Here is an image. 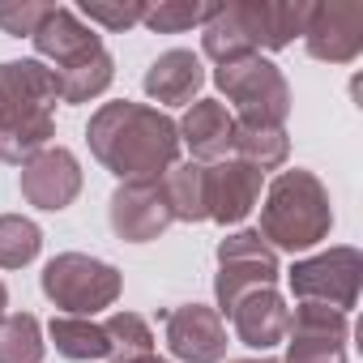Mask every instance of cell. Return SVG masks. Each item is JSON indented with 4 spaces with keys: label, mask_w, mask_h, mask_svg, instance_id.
I'll use <instances>...</instances> for the list:
<instances>
[{
    "label": "cell",
    "mask_w": 363,
    "mask_h": 363,
    "mask_svg": "<svg viewBox=\"0 0 363 363\" xmlns=\"http://www.w3.org/2000/svg\"><path fill=\"white\" fill-rule=\"evenodd\" d=\"M179 128V145L193 150V162H223L231 158V145H235V116L227 103L218 99H197L189 103L184 120L175 124Z\"/></svg>",
    "instance_id": "9a60e30c"
},
{
    "label": "cell",
    "mask_w": 363,
    "mask_h": 363,
    "mask_svg": "<svg viewBox=\"0 0 363 363\" xmlns=\"http://www.w3.org/2000/svg\"><path fill=\"white\" fill-rule=\"evenodd\" d=\"M48 9L52 5H35V0H13V5L0 0V30L13 39H30L39 30V22L48 18Z\"/></svg>",
    "instance_id": "f1b7e54d"
},
{
    "label": "cell",
    "mask_w": 363,
    "mask_h": 363,
    "mask_svg": "<svg viewBox=\"0 0 363 363\" xmlns=\"http://www.w3.org/2000/svg\"><path fill=\"white\" fill-rule=\"evenodd\" d=\"M43 231L22 214H0V269H22L39 257Z\"/></svg>",
    "instance_id": "484cf974"
},
{
    "label": "cell",
    "mask_w": 363,
    "mask_h": 363,
    "mask_svg": "<svg viewBox=\"0 0 363 363\" xmlns=\"http://www.w3.org/2000/svg\"><path fill=\"white\" fill-rule=\"evenodd\" d=\"M141 86H145V94H150L154 103L189 107V103H197V94H201V86H206V65H201V56L189 52V48H171V52H162V56L145 69Z\"/></svg>",
    "instance_id": "2e32d148"
},
{
    "label": "cell",
    "mask_w": 363,
    "mask_h": 363,
    "mask_svg": "<svg viewBox=\"0 0 363 363\" xmlns=\"http://www.w3.org/2000/svg\"><path fill=\"white\" fill-rule=\"evenodd\" d=\"M90 154L120 179H162L179 162V128L167 111L120 99L103 103L86 124Z\"/></svg>",
    "instance_id": "6da1fadb"
},
{
    "label": "cell",
    "mask_w": 363,
    "mask_h": 363,
    "mask_svg": "<svg viewBox=\"0 0 363 363\" xmlns=\"http://www.w3.org/2000/svg\"><path fill=\"white\" fill-rule=\"evenodd\" d=\"M39 286L65 316H99L120 299L124 274L111 261H99L86 252H60L43 265Z\"/></svg>",
    "instance_id": "277c9868"
},
{
    "label": "cell",
    "mask_w": 363,
    "mask_h": 363,
    "mask_svg": "<svg viewBox=\"0 0 363 363\" xmlns=\"http://www.w3.org/2000/svg\"><path fill=\"white\" fill-rule=\"evenodd\" d=\"M333 231V201L329 189L308 171V167H286L269 179L265 206H261V227L257 235L274 252H308Z\"/></svg>",
    "instance_id": "3957f363"
},
{
    "label": "cell",
    "mask_w": 363,
    "mask_h": 363,
    "mask_svg": "<svg viewBox=\"0 0 363 363\" xmlns=\"http://www.w3.org/2000/svg\"><path fill=\"white\" fill-rule=\"evenodd\" d=\"M278 252L257 235V231H235L218 244V274H214V299H218V316L261 286L278 282Z\"/></svg>",
    "instance_id": "52a82bcc"
},
{
    "label": "cell",
    "mask_w": 363,
    "mask_h": 363,
    "mask_svg": "<svg viewBox=\"0 0 363 363\" xmlns=\"http://www.w3.org/2000/svg\"><path fill=\"white\" fill-rule=\"evenodd\" d=\"M303 43L312 60L325 65H350L363 52V5L359 0H329L308 9Z\"/></svg>",
    "instance_id": "8fae6325"
},
{
    "label": "cell",
    "mask_w": 363,
    "mask_h": 363,
    "mask_svg": "<svg viewBox=\"0 0 363 363\" xmlns=\"http://www.w3.org/2000/svg\"><path fill=\"white\" fill-rule=\"evenodd\" d=\"M162 193L175 223H206V162H175L162 175Z\"/></svg>",
    "instance_id": "7402d4cb"
},
{
    "label": "cell",
    "mask_w": 363,
    "mask_h": 363,
    "mask_svg": "<svg viewBox=\"0 0 363 363\" xmlns=\"http://www.w3.org/2000/svg\"><path fill=\"white\" fill-rule=\"evenodd\" d=\"M18 193H22L26 206L48 210V214L69 210L77 201V193H82V162H77V154L65 150V145L39 150L30 162H22Z\"/></svg>",
    "instance_id": "9c48e42d"
},
{
    "label": "cell",
    "mask_w": 363,
    "mask_h": 363,
    "mask_svg": "<svg viewBox=\"0 0 363 363\" xmlns=\"http://www.w3.org/2000/svg\"><path fill=\"white\" fill-rule=\"evenodd\" d=\"M77 18L86 26H103V30L120 35V30H128V26H137L145 18V5L141 0H82Z\"/></svg>",
    "instance_id": "83f0119b"
},
{
    "label": "cell",
    "mask_w": 363,
    "mask_h": 363,
    "mask_svg": "<svg viewBox=\"0 0 363 363\" xmlns=\"http://www.w3.org/2000/svg\"><path fill=\"white\" fill-rule=\"evenodd\" d=\"M56 137V111L48 107H13L0 103V162L22 167Z\"/></svg>",
    "instance_id": "ac0fdd59"
},
{
    "label": "cell",
    "mask_w": 363,
    "mask_h": 363,
    "mask_svg": "<svg viewBox=\"0 0 363 363\" xmlns=\"http://www.w3.org/2000/svg\"><path fill=\"white\" fill-rule=\"evenodd\" d=\"M218 5H201V0H167V5H145V26L154 35H179V30H193L206 26L214 18Z\"/></svg>",
    "instance_id": "4316f807"
},
{
    "label": "cell",
    "mask_w": 363,
    "mask_h": 363,
    "mask_svg": "<svg viewBox=\"0 0 363 363\" xmlns=\"http://www.w3.org/2000/svg\"><path fill=\"white\" fill-rule=\"evenodd\" d=\"M5 316H9V286L0 282V320H5Z\"/></svg>",
    "instance_id": "f546056e"
},
{
    "label": "cell",
    "mask_w": 363,
    "mask_h": 363,
    "mask_svg": "<svg viewBox=\"0 0 363 363\" xmlns=\"http://www.w3.org/2000/svg\"><path fill=\"white\" fill-rule=\"evenodd\" d=\"M231 363H278V359H265L261 354V359H231Z\"/></svg>",
    "instance_id": "4dcf8cb0"
},
{
    "label": "cell",
    "mask_w": 363,
    "mask_h": 363,
    "mask_svg": "<svg viewBox=\"0 0 363 363\" xmlns=\"http://www.w3.org/2000/svg\"><path fill=\"white\" fill-rule=\"evenodd\" d=\"M56 82H60V103H90V99H99V94L116 82V60H111V52L103 48V52L90 56L86 65L56 73Z\"/></svg>",
    "instance_id": "cb8c5ba5"
},
{
    "label": "cell",
    "mask_w": 363,
    "mask_h": 363,
    "mask_svg": "<svg viewBox=\"0 0 363 363\" xmlns=\"http://www.w3.org/2000/svg\"><path fill=\"white\" fill-rule=\"evenodd\" d=\"M231 154L240 158V162H248L252 171H278V167H286V158H291V137H286V128H274V124H235V145H231Z\"/></svg>",
    "instance_id": "44dd1931"
},
{
    "label": "cell",
    "mask_w": 363,
    "mask_h": 363,
    "mask_svg": "<svg viewBox=\"0 0 363 363\" xmlns=\"http://www.w3.org/2000/svg\"><path fill=\"white\" fill-rule=\"evenodd\" d=\"M48 333H52V342H56V354H65V359H73V363L111 359L107 329H103V320H94V316H52Z\"/></svg>",
    "instance_id": "ffe728a7"
},
{
    "label": "cell",
    "mask_w": 363,
    "mask_h": 363,
    "mask_svg": "<svg viewBox=\"0 0 363 363\" xmlns=\"http://www.w3.org/2000/svg\"><path fill=\"white\" fill-rule=\"evenodd\" d=\"M359 278H363V257L350 244H337L329 252L303 257L286 274L291 295L299 303H320V308H333V312H346V316L359 303Z\"/></svg>",
    "instance_id": "8992f818"
},
{
    "label": "cell",
    "mask_w": 363,
    "mask_h": 363,
    "mask_svg": "<svg viewBox=\"0 0 363 363\" xmlns=\"http://www.w3.org/2000/svg\"><path fill=\"white\" fill-rule=\"evenodd\" d=\"M30 43H35V52H39L43 60H52L56 73L77 69V65H86L90 56L103 52V35H99L94 26H86V22H82L73 9H65V5H52V9H48V18H43L39 30L30 35Z\"/></svg>",
    "instance_id": "5bb4252c"
},
{
    "label": "cell",
    "mask_w": 363,
    "mask_h": 363,
    "mask_svg": "<svg viewBox=\"0 0 363 363\" xmlns=\"http://www.w3.org/2000/svg\"><path fill=\"white\" fill-rule=\"evenodd\" d=\"M346 342H350L346 312L299 303L286 329V363H346Z\"/></svg>",
    "instance_id": "30bf717a"
},
{
    "label": "cell",
    "mask_w": 363,
    "mask_h": 363,
    "mask_svg": "<svg viewBox=\"0 0 363 363\" xmlns=\"http://www.w3.org/2000/svg\"><path fill=\"white\" fill-rule=\"evenodd\" d=\"M308 0H248V5H218L206 22L201 52L214 65H231L261 52L291 48L308 26Z\"/></svg>",
    "instance_id": "7a4b0ae2"
},
{
    "label": "cell",
    "mask_w": 363,
    "mask_h": 363,
    "mask_svg": "<svg viewBox=\"0 0 363 363\" xmlns=\"http://www.w3.org/2000/svg\"><path fill=\"white\" fill-rule=\"evenodd\" d=\"M43 325L35 312H13L0 320V363H43Z\"/></svg>",
    "instance_id": "603a6c76"
},
{
    "label": "cell",
    "mask_w": 363,
    "mask_h": 363,
    "mask_svg": "<svg viewBox=\"0 0 363 363\" xmlns=\"http://www.w3.org/2000/svg\"><path fill=\"white\" fill-rule=\"evenodd\" d=\"M261 189H265V175L252 171L248 162H240V158L210 162L206 167V218L223 223V227L244 223L257 210Z\"/></svg>",
    "instance_id": "4fadbf2b"
},
{
    "label": "cell",
    "mask_w": 363,
    "mask_h": 363,
    "mask_svg": "<svg viewBox=\"0 0 363 363\" xmlns=\"http://www.w3.org/2000/svg\"><path fill=\"white\" fill-rule=\"evenodd\" d=\"M218 90L227 94V103L235 107V124H274L282 128L291 116V86L282 77V69L265 56H244L231 65L214 69Z\"/></svg>",
    "instance_id": "5b68a950"
},
{
    "label": "cell",
    "mask_w": 363,
    "mask_h": 363,
    "mask_svg": "<svg viewBox=\"0 0 363 363\" xmlns=\"http://www.w3.org/2000/svg\"><path fill=\"white\" fill-rule=\"evenodd\" d=\"M0 103L56 111V103H60L56 69H48L43 60H5L0 65Z\"/></svg>",
    "instance_id": "d6986e66"
},
{
    "label": "cell",
    "mask_w": 363,
    "mask_h": 363,
    "mask_svg": "<svg viewBox=\"0 0 363 363\" xmlns=\"http://www.w3.org/2000/svg\"><path fill=\"white\" fill-rule=\"evenodd\" d=\"M133 363H167V359H158V354H145V359H133Z\"/></svg>",
    "instance_id": "1f68e13d"
},
{
    "label": "cell",
    "mask_w": 363,
    "mask_h": 363,
    "mask_svg": "<svg viewBox=\"0 0 363 363\" xmlns=\"http://www.w3.org/2000/svg\"><path fill=\"white\" fill-rule=\"evenodd\" d=\"M167 325V350L184 363H223L227 359V325L218 308L206 303H179L162 312Z\"/></svg>",
    "instance_id": "7c38bea8"
},
{
    "label": "cell",
    "mask_w": 363,
    "mask_h": 363,
    "mask_svg": "<svg viewBox=\"0 0 363 363\" xmlns=\"http://www.w3.org/2000/svg\"><path fill=\"white\" fill-rule=\"evenodd\" d=\"M231 325H235V337L252 350H269L278 342H286V329H291V308L286 299L274 291V286H261V291H248L235 308H231Z\"/></svg>",
    "instance_id": "e0dca14e"
},
{
    "label": "cell",
    "mask_w": 363,
    "mask_h": 363,
    "mask_svg": "<svg viewBox=\"0 0 363 363\" xmlns=\"http://www.w3.org/2000/svg\"><path fill=\"white\" fill-rule=\"evenodd\" d=\"M103 329H107V342H111V359L116 363H133V359L154 354V329H150L145 316L120 308V312H111L103 320Z\"/></svg>",
    "instance_id": "d4e9b609"
},
{
    "label": "cell",
    "mask_w": 363,
    "mask_h": 363,
    "mask_svg": "<svg viewBox=\"0 0 363 363\" xmlns=\"http://www.w3.org/2000/svg\"><path fill=\"white\" fill-rule=\"evenodd\" d=\"M107 223H111L116 240H124V244L158 240L175 223L167 193H162V179H128V184H120L107 201Z\"/></svg>",
    "instance_id": "ba28073f"
}]
</instances>
